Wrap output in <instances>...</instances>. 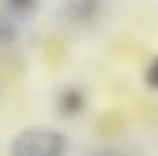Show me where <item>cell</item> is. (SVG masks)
Wrapping results in <instances>:
<instances>
[{
    "mask_svg": "<svg viewBox=\"0 0 158 156\" xmlns=\"http://www.w3.org/2000/svg\"><path fill=\"white\" fill-rule=\"evenodd\" d=\"M143 83L147 88L151 90H156L158 92V55H155L149 64L145 66V72H143Z\"/></svg>",
    "mask_w": 158,
    "mask_h": 156,
    "instance_id": "6",
    "label": "cell"
},
{
    "mask_svg": "<svg viewBox=\"0 0 158 156\" xmlns=\"http://www.w3.org/2000/svg\"><path fill=\"white\" fill-rule=\"evenodd\" d=\"M40 0H6L7 9L17 17H30L37 11Z\"/></svg>",
    "mask_w": 158,
    "mask_h": 156,
    "instance_id": "5",
    "label": "cell"
},
{
    "mask_svg": "<svg viewBox=\"0 0 158 156\" xmlns=\"http://www.w3.org/2000/svg\"><path fill=\"white\" fill-rule=\"evenodd\" d=\"M68 138L55 129L33 127L19 132L9 145V156H66Z\"/></svg>",
    "mask_w": 158,
    "mask_h": 156,
    "instance_id": "1",
    "label": "cell"
},
{
    "mask_svg": "<svg viewBox=\"0 0 158 156\" xmlns=\"http://www.w3.org/2000/svg\"><path fill=\"white\" fill-rule=\"evenodd\" d=\"M55 107H57V112L63 117H76L85 112L86 96L77 86H66L59 92Z\"/></svg>",
    "mask_w": 158,
    "mask_h": 156,
    "instance_id": "2",
    "label": "cell"
},
{
    "mask_svg": "<svg viewBox=\"0 0 158 156\" xmlns=\"http://www.w3.org/2000/svg\"><path fill=\"white\" fill-rule=\"evenodd\" d=\"M66 11L70 18L81 24H88L96 20L103 11V0H68Z\"/></svg>",
    "mask_w": 158,
    "mask_h": 156,
    "instance_id": "3",
    "label": "cell"
},
{
    "mask_svg": "<svg viewBox=\"0 0 158 156\" xmlns=\"http://www.w3.org/2000/svg\"><path fill=\"white\" fill-rule=\"evenodd\" d=\"M19 37H20L19 24L11 17L0 13V44H13L19 40Z\"/></svg>",
    "mask_w": 158,
    "mask_h": 156,
    "instance_id": "4",
    "label": "cell"
}]
</instances>
